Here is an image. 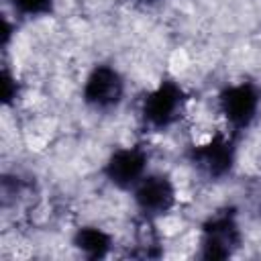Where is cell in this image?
Returning <instances> with one entry per match:
<instances>
[{"label":"cell","mask_w":261,"mask_h":261,"mask_svg":"<svg viewBox=\"0 0 261 261\" xmlns=\"http://www.w3.org/2000/svg\"><path fill=\"white\" fill-rule=\"evenodd\" d=\"M184 110V96L181 90L173 84H161L153 90L143 104V118L147 124L155 128L169 126Z\"/></svg>","instance_id":"obj_1"},{"label":"cell","mask_w":261,"mask_h":261,"mask_svg":"<svg viewBox=\"0 0 261 261\" xmlns=\"http://www.w3.org/2000/svg\"><path fill=\"white\" fill-rule=\"evenodd\" d=\"M259 98L251 86H232L220 96V112L232 128L247 126L257 112Z\"/></svg>","instance_id":"obj_2"},{"label":"cell","mask_w":261,"mask_h":261,"mask_svg":"<svg viewBox=\"0 0 261 261\" xmlns=\"http://www.w3.org/2000/svg\"><path fill=\"white\" fill-rule=\"evenodd\" d=\"M135 200L147 214H163L175 200L173 186L163 175H145L135 186Z\"/></svg>","instance_id":"obj_3"},{"label":"cell","mask_w":261,"mask_h":261,"mask_svg":"<svg viewBox=\"0 0 261 261\" xmlns=\"http://www.w3.org/2000/svg\"><path fill=\"white\" fill-rule=\"evenodd\" d=\"M122 96V82L110 67H98L86 82V100L96 108L114 106Z\"/></svg>","instance_id":"obj_4"},{"label":"cell","mask_w":261,"mask_h":261,"mask_svg":"<svg viewBox=\"0 0 261 261\" xmlns=\"http://www.w3.org/2000/svg\"><path fill=\"white\" fill-rule=\"evenodd\" d=\"M145 155L139 149H120L108 163V175L116 186L135 188L145 177Z\"/></svg>","instance_id":"obj_5"},{"label":"cell","mask_w":261,"mask_h":261,"mask_svg":"<svg viewBox=\"0 0 261 261\" xmlns=\"http://www.w3.org/2000/svg\"><path fill=\"white\" fill-rule=\"evenodd\" d=\"M12 4L22 14H41V12L49 10L51 0H12Z\"/></svg>","instance_id":"obj_6"}]
</instances>
